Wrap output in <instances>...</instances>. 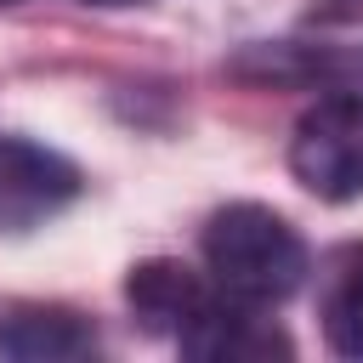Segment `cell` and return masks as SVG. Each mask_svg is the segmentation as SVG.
Returning a JSON list of instances; mask_svg holds the SVG:
<instances>
[{
  "label": "cell",
  "mask_w": 363,
  "mask_h": 363,
  "mask_svg": "<svg viewBox=\"0 0 363 363\" xmlns=\"http://www.w3.org/2000/svg\"><path fill=\"white\" fill-rule=\"evenodd\" d=\"M204 261L221 284V295L272 306L301 289L306 278V244L301 233L267 210V204H227L204 221Z\"/></svg>",
  "instance_id": "cell-1"
},
{
  "label": "cell",
  "mask_w": 363,
  "mask_h": 363,
  "mask_svg": "<svg viewBox=\"0 0 363 363\" xmlns=\"http://www.w3.org/2000/svg\"><path fill=\"white\" fill-rule=\"evenodd\" d=\"M289 170L312 199H363V96H329L295 119Z\"/></svg>",
  "instance_id": "cell-2"
},
{
  "label": "cell",
  "mask_w": 363,
  "mask_h": 363,
  "mask_svg": "<svg viewBox=\"0 0 363 363\" xmlns=\"http://www.w3.org/2000/svg\"><path fill=\"white\" fill-rule=\"evenodd\" d=\"M79 193V170L34 142H0V233H28L51 221Z\"/></svg>",
  "instance_id": "cell-3"
},
{
  "label": "cell",
  "mask_w": 363,
  "mask_h": 363,
  "mask_svg": "<svg viewBox=\"0 0 363 363\" xmlns=\"http://www.w3.org/2000/svg\"><path fill=\"white\" fill-rule=\"evenodd\" d=\"M187 357H204V363H272V357H289L295 340L261 318L255 301H238V295H210V306L176 335Z\"/></svg>",
  "instance_id": "cell-4"
},
{
  "label": "cell",
  "mask_w": 363,
  "mask_h": 363,
  "mask_svg": "<svg viewBox=\"0 0 363 363\" xmlns=\"http://www.w3.org/2000/svg\"><path fill=\"white\" fill-rule=\"evenodd\" d=\"M96 352L91 318L51 301H11L0 312V357L11 363H74Z\"/></svg>",
  "instance_id": "cell-5"
},
{
  "label": "cell",
  "mask_w": 363,
  "mask_h": 363,
  "mask_svg": "<svg viewBox=\"0 0 363 363\" xmlns=\"http://www.w3.org/2000/svg\"><path fill=\"white\" fill-rule=\"evenodd\" d=\"M125 301H130V312L142 318L147 335H182L210 306V289H204V278L193 267H182L170 255H153V261H136L130 267Z\"/></svg>",
  "instance_id": "cell-6"
},
{
  "label": "cell",
  "mask_w": 363,
  "mask_h": 363,
  "mask_svg": "<svg viewBox=\"0 0 363 363\" xmlns=\"http://www.w3.org/2000/svg\"><path fill=\"white\" fill-rule=\"evenodd\" d=\"M318 318H323V340L340 357H363V244H340L323 261Z\"/></svg>",
  "instance_id": "cell-7"
},
{
  "label": "cell",
  "mask_w": 363,
  "mask_h": 363,
  "mask_svg": "<svg viewBox=\"0 0 363 363\" xmlns=\"http://www.w3.org/2000/svg\"><path fill=\"white\" fill-rule=\"evenodd\" d=\"M91 6H136V0H91Z\"/></svg>",
  "instance_id": "cell-8"
},
{
  "label": "cell",
  "mask_w": 363,
  "mask_h": 363,
  "mask_svg": "<svg viewBox=\"0 0 363 363\" xmlns=\"http://www.w3.org/2000/svg\"><path fill=\"white\" fill-rule=\"evenodd\" d=\"M0 6H6V0H0Z\"/></svg>",
  "instance_id": "cell-9"
}]
</instances>
